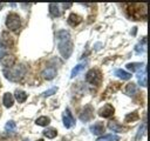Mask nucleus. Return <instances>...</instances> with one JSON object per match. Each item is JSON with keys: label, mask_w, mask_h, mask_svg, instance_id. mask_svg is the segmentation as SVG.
<instances>
[{"label": "nucleus", "mask_w": 150, "mask_h": 141, "mask_svg": "<svg viewBox=\"0 0 150 141\" xmlns=\"http://www.w3.org/2000/svg\"><path fill=\"white\" fill-rule=\"evenodd\" d=\"M57 39V47L59 52L62 55V58L68 59L73 53V41L70 39V34L67 31H59L56 33Z\"/></svg>", "instance_id": "obj_1"}, {"label": "nucleus", "mask_w": 150, "mask_h": 141, "mask_svg": "<svg viewBox=\"0 0 150 141\" xmlns=\"http://www.w3.org/2000/svg\"><path fill=\"white\" fill-rule=\"evenodd\" d=\"M26 72H27V67L23 63H20V65L12 66L11 68H5L2 73L5 78L8 79L9 81H19L23 78Z\"/></svg>", "instance_id": "obj_2"}, {"label": "nucleus", "mask_w": 150, "mask_h": 141, "mask_svg": "<svg viewBox=\"0 0 150 141\" xmlns=\"http://www.w3.org/2000/svg\"><path fill=\"white\" fill-rule=\"evenodd\" d=\"M6 26H7L8 29H11L13 32L19 31V28L21 27L20 16L16 13H9L7 15V18H6Z\"/></svg>", "instance_id": "obj_3"}, {"label": "nucleus", "mask_w": 150, "mask_h": 141, "mask_svg": "<svg viewBox=\"0 0 150 141\" xmlns=\"http://www.w3.org/2000/svg\"><path fill=\"white\" fill-rule=\"evenodd\" d=\"M86 81L90 85H100L102 81V75L98 69H90L86 74Z\"/></svg>", "instance_id": "obj_4"}, {"label": "nucleus", "mask_w": 150, "mask_h": 141, "mask_svg": "<svg viewBox=\"0 0 150 141\" xmlns=\"http://www.w3.org/2000/svg\"><path fill=\"white\" fill-rule=\"evenodd\" d=\"M62 121H63V126L66 128H71L75 126V119H74L73 114L70 113L69 108H66L64 112L62 113Z\"/></svg>", "instance_id": "obj_5"}, {"label": "nucleus", "mask_w": 150, "mask_h": 141, "mask_svg": "<svg viewBox=\"0 0 150 141\" xmlns=\"http://www.w3.org/2000/svg\"><path fill=\"white\" fill-rule=\"evenodd\" d=\"M114 112H115V108H114L111 105L107 103V105H104V106L98 110V115L102 116V118H110V116L114 115Z\"/></svg>", "instance_id": "obj_6"}, {"label": "nucleus", "mask_w": 150, "mask_h": 141, "mask_svg": "<svg viewBox=\"0 0 150 141\" xmlns=\"http://www.w3.org/2000/svg\"><path fill=\"white\" fill-rule=\"evenodd\" d=\"M12 45H13L12 36L7 32H2L1 38H0V46H2L5 48H9V46H12Z\"/></svg>", "instance_id": "obj_7"}, {"label": "nucleus", "mask_w": 150, "mask_h": 141, "mask_svg": "<svg viewBox=\"0 0 150 141\" xmlns=\"http://www.w3.org/2000/svg\"><path fill=\"white\" fill-rule=\"evenodd\" d=\"M0 62L2 66H5L6 68H11L12 66H14L15 63V56L14 55H9V54H6L4 55L1 59H0Z\"/></svg>", "instance_id": "obj_8"}, {"label": "nucleus", "mask_w": 150, "mask_h": 141, "mask_svg": "<svg viewBox=\"0 0 150 141\" xmlns=\"http://www.w3.org/2000/svg\"><path fill=\"white\" fill-rule=\"evenodd\" d=\"M93 107L90 106V105H88V106H86L84 107V109L81 112V114H80V119L82 120V121H89L91 118H93Z\"/></svg>", "instance_id": "obj_9"}, {"label": "nucleus", "mask_w": 150, "mask_h": 141, "mask_svg": "<svg viewBox=\"0 0 150 141\" xmlns=\"http://www.w3.org/2000/svg\"><path fill=\"white\" fill-rule=\"evenodd\" d=\"M89 129H90V132H91L94 135H101V134H103V132H104V126H103L102 122H95L94 125L90 126Z\"/></svg>", "instance_id": "obj_10"}, {"label": "nucleus", "mask_w": 150, "mask_h": 141, "mask_svg": "<svg viewBox=\"0 0 150 141\" xmlns=\"http://www.w3.org/2000/svg\"><path fill=\"white\" fill-rule=\"evenodd\" d=\"M41 75H42V78L46 79V80H52V79H54L55 75H56V69L53 68V67H48V68H46V69L42 70Z\"/></svg>", "instance_id": "obj_11"}, {"label": "nucleus", "mask_w": 150, "mask_h": 141, "mask_svg": "<svg viewBox=\"0 0 150 141\" xmlns=\"http://www.w3.org/2000/svg\"><path fill=\"white\" fill-rule=\"evenodd\" d=\"M68 24L71 26V27H75L77 25H80L82 22V18L79 15V14H75V13H71L69 16H68Z\"/></svg>", "instance_id": "obj_12"}, {"label": "nucleus", "mask_w": 150, "mask_h": 141, "mask_svg": "<svg viewBox=\"0 0 150 141\" xmlns=\"http://www.w3.org/2000/svg\"><path fill=\"white\" fill-rule=\"evenodd\" d=\"M137 80H138V83L139 86L142 87H146V67H144L142 69V72H137Z\"/></svg>", "instance_id": "obj_13"}, {"label": "nucleus", "mask_w": 150, "mask_h": 141, "mask_svg": "<svg viewBox=\"0 0 150 141\" xmlns=\"http://www.w3.org/2000/svg\"><path fill=\"white\" fill-rule=\"evenodd\" d=\"M125 67H127V69H129L131 72H139L145 67V65L141 63V62H129L125 65Z\"/></svg>", "instance_id": "obj_14"}, {"label": "nucleus", "mask_w": 150, "mask_h": 141, "mask_svg": "<svg viewBox=\"0 0 150 141\" xmlns=\"http://www.w3.org/2000/svg\"><path fill=\"white\" fill-rule=\"evenodd\" d=\"M2 103H4V106L6 108H11L13 106V103H14V96H13V94L5 93L4 94V98H2Z\"/></svg>", "instance_id": "obj_15"}, {"label": "nucleus", "mask_w": 150, "mask_h": 141, "mask_svg": "<svg viewBox=\"0 0 150 141\" xmlns=\"http://www.w3.org/2000/svg\"><path fill=\"white\" fill-rule=\"evenodd\" d=\"M49 12H50L52 16H54V18L60 16V14H61L60 4H49Z\"/></svg>", "instance_id": "obj_16"}, {"label": "nucleus", "mask_w": 150, "mask_h": 141, "mask_svg": "<svg viewBox=\"0 0 150 141\" xmlns=\"http://www.w3.org/2000/svg\"><path fill=\"white\" fill-rule=\"evenodd\" d=\"M14 98L16 99V101H19L20 103L21 102H25L27 100V93L21 90V89H16L15 93H14Z\"/></svg>", "instance_id": "obj_17"}, {"label": "nucleus", "mask_w": 150, "mask_h": 141, "mask_svg": "<svg viewBox=\"0 0 150 141\" xmlns=\"http://www.w3.org/2000/svg\"><path fill=\"white\" fill-rule=\"evenodd\" d=\"M86 68V63H79L77 66H75L73 69H71V73H70V78H75L76 75H79L81 72H83Z\"/></svg>", "instance_id": "obj_18"}, {"label": "nucleus", "mask_w": 150, "mask_h": 141, "mask_svg": "<svg viewBox=\"0 0 150 141\" xmlns=\"http://www.w3.org/2000/svg\"><path fill=\"white\" fill-rule=\"evenodd\" d=\"M114 74H115L117 78L122 79V80H129V79L131 78V74L128 73V72H125V70H123V69H116V70L114 72Z\"/></svg>", "instance_id": "obj_19"}, {"label": "nucleus", "mask_w": 150, "mask_h": 141, "mask_svg": "<svg viewBox=\"0 0 150 141\" xmlns=\"http://www.w3.org/2000/svg\"><path fill=\"white\" fill-rule=\"evenodd\" d=\"M137 92H138V88H137L136 83L130 82V83L127 85V87H125V93H127L128 95H135Z\"/></svg>", "instance_id": "obj_20"}, {"label": "nucleus", "mask_w": 150, "mask_h": 141, "mask_svg": "<svg viewBox=\"0 0 150 141\" xmlns=\"http://www.w3.org/2000/svg\"><path fill=\"white\" fill-rule=\"evenodd\" d=\"M118 140H120V136L114 135V134H107V135L100 136L96 141H118Z\"/></svg>", "instance_id": "obj_21"}, {"label": "nucleus", "mask_w": 150, "mask_h": 141, "mask_svg": "<svg viewBox=\"0 0 150 141\" xmlns=\"http://www.w3.org/2000/svg\"><path fill=\"white\" fill-rule=\"evenodd\" d=\"M108 127H109V129H111L112 132H118V133H121V132L124 130V128H123L122 126H120V125H118L117 122H115V121H109Z\"/></svg>", "instance_id": "obj_22"}, {"label": "nucleus", "mask_w": 150, "mask_h": 141, "mask_svg": "<svg viewBox=\"0 0 150 141\" xmlns=\"http://www.w3.org/2000/svg\"><path fill=\"white\" fill-rule=\"evenodd\" d=\"M49 122H50V119H49L48 116H40V118H38V119L35 120V123H36L38 126H42V127L48 126Z\"/></svg>", "instance_id": "obj_23"}, {"label": "nucleus", "mask_w": 150, "mask_h": 141, "mask_svg": "<svg viewBox=\"0 0 150 141\" xmlns=\"http://www.w3.org/2000/svg\"><path fill=\"white\" fill-rule=\"evenodd\" d=\"M43 135L48 139H54L57 135V130L55 128H47L43 130Z\"/></svg>", "instance_id": "obj_24"}, {"label": "nucleus", "mask_w": 150, "mask_h": 141, "mask_svg": "<svg viewBox=\"0 0 150 141\" xmlns=\"http://www.w3.org/2000/svg\"><path fill=\"white\" fill-rule=\"evenodd\" d=\"M138 119V114L136 113V112H132V113H129V114H127L125 115V119H124V121L125 122H132V121H136Z\"/></svg>", "instance_id": "obj_25"}, {"label": "nucleus", "mask_w": 150, "mask_h": 141, "mask_svg": "<svg viewBox=\"0 0 150 141\" xmlns=\"http://www.w3.org/2000/svg\"><path fill=\"white\" fill-rule=\"evenodd\" d=\"M15 128H16V125H15V122L14 121H7V123L5 125V129L7 130V132H13V130H15Z\"/></svg>", "instance_id": "obj_26"}, {"label": "nucleus", "mask_w": 150, "mask_h": 141, "mask_svg": "<svg viewBox=\"0 0 150 141\" xmlns=\"http://www.w3.org/2000/svg\"><path fill=\"white\" fill-rule=\"evenodd\" d=\"M56 92H57V87H53V88H50V89L43 92V93H42V96H43V98H47V96H50V95L55 94Z\"/></svg>", "instance_id": "obj_27"}, {"label": "nucleus", "mask_w": 150, "mask_h": 141, "mask_svg": "<svg viewBox=\"0 0 150 141\" xmlns=\"http://www.w3.org/2000/svg\"><path fill=\"white\" fill-rule=\"evenodd\" d=\"M145 130H146V123H145V122H143V123H142V126H141V127H139V129H138V133H137V136H136V137H137V139L142 137V135L144 134V132H145Z\"/></svg>", "instance_id": "obj_28"}, {"label": "nucleus", "mask_w": 150, "mask_h": 141, "mask_svg": "<svg viewBox=\"0 0 150 141\" xmlns=\"http://www.w3.org/2000/svg\"><path fill=\"white\" fill-rule=\"evenodd\" d=\"M144 51H145V47H143L141 43H139V45H137V46L135 47V52H136L137 54H141V53H143Z\"/></svg>", "instance_id": "obj_29"}, {"label": "nucleus", "mask_w": 150, "mask_h": 141, "mask_svg": "<svg viewBox=\"0 0 150 141\" xmlns=\"http://www.w3.org/2000/svg\"><path fill=\"white\" fill-rule=\"evenodd\" d=\"M7 49H8V48H5V47L0 46V59H1L4 55H6V53H7Z\"/></svg>", "instance_id": "obj_30"}, {"label": "nucleus", "mask_w": 150, "mask_h": 141, "mask_svg": "<svg viewBox=\"0 0 150 141\" xmlns=\"http://www.w3.org/2000/svg\"><path fill=\"white\" fill-rule=\"evenodd\" d=\"M71 5H73V4H70V2H69V4H62L61 6H62L63 8H69V7H71Z\"/></svg>", "instance_id": "obj_31"}, {"label": "nucleus", "mask_w": 150, "mask_h": 141, "mask_svg": "<svg viewBox=\"0 0 150 141\" xmlns=\"http://www.w3.org/2000/svg\"><path fill=\"white\" fill-rule=\"evenodd\" d=\"M36 141H43V140H42V139H39V140H36Z\"/></svg>", "instance_id": "obj_32"}, {"label": "nucleus", "mask_w": 150, "mask_h": 141, "mask_svg": "<svg viewBox=\"0 0 150 141\" xmlns=\"http://www.w3.org/2000/svg\"><path fill=\"white\" fill-rule=\"evenodd\" d=\"M1 7H2V4H0V8H1Z\"/></svg>", "instance_id": "obj_33"}, {"label": "nucleus", "mask_w": 150, "mask_h": 141, "mask_svg": "<svg viewBox=\"0 0 150 141\" xmlns=\"http://www.w3.org/2000/svg\"><path fill=\"white\" fill-rule=\"evenodd\" d=\"M23 141H28V140H27V139H25V140H23Z\"/></svg>", "instance_id": "obj_34"}]
</instances>
